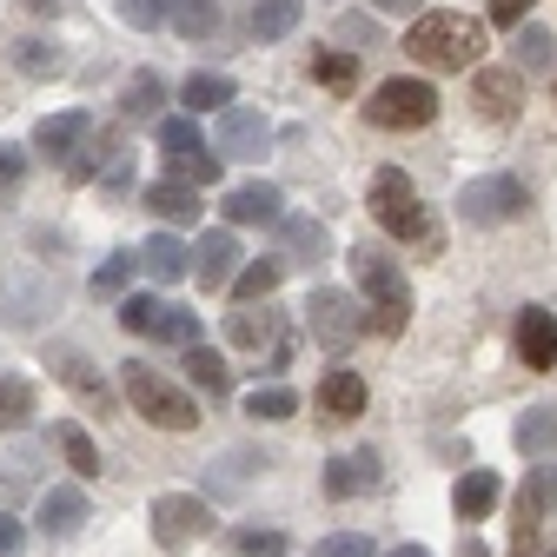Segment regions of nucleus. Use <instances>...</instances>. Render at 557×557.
<instances>
[{"label":"nucleus","mask_w":557,"mask_h":557,"mask_svg":"<svg viewBox=\"0 0 557 557\" xmlns=\"http://www.w3.org/2000/svg\"><path fill=\"white\" fill-rule=\"evenodd\" d=\"M133 265H139V252H107V259L94 265V278H87L94 299H120V293H126V278H133Z\"/></svg>","instance_id":"39"},{"label":"nucleus","mask_w":557,"mask_h":557,"mask_svg":"<svg viewBox=\"0 0 557 557\" xmlns=\"http://www.w3.org/2000/svg\"><path fill=\"white\" fill-rule=\"evenodd\" d=\"M518 359L531 372H557V319L544 306H524L518 312Z\"/></svg>","instance_id":"14"},{"label":"nucleus","mask_w":557,"mask_h":557,"mask_svg":"<svg viewBox=\"0 0 557 557\" xmlns=\"http://www.w3.org/2000/svg\"><path fill=\"white\" fill-rule=\"evenodd\" d=\"M306 325H312V338L325 345V352L338 359V352H352V338L366 332V306L352 293H338V286H319L306 299Z\"/></svg>","instance_id":"6"},{"label":"nucleus","mask_w":557,"mask_h":557,"mask_svg":"<svg viewBox=\"0 0 557 557\" xmlns=\"http://www.w3.org/2000/svg\"><path fill=\"white\" fill-rule=\"evenodd\" d=\"M471 100H478L484 120H511L524 107V74L518 66H484V74L471 81Z\"/></svg>","instance_id":"13"},{"label":"nucleus","mask_w":557,"mask_h":557,"mask_svg":"<svg viewBox=\"0 0 557 557\" xmlns=\"http://www.w3.org/2000/svg\"><path fill=\"white\" fill-rule=\"evenodd\" d=\"M524 206H531V193H524L518 173H484V180H471V186L458 193V213H465L471 226H511Z\"/></svg>","instance_id":"7"},{"label":"nucleus","mask_w":557,"mask_h":557,"mask_svg":"<svg viewBox=\"0 0 557 557\" xmlns=\"http://www.w3.org/2000/svg\"><path fill=\"white\" fill-rule=\"evenodd\" d=\"M21 8H27V14H60L66 0H21Z\"/></svg>","instance_id":"50"},{"label":"nucleus","mask_w":557,"mask_h":557,"mask_svg":"<svg viewBox=\"0 0 557 557\" xmlns=\"http://www.w3.org/2000/svg\"><path fill=\"white\" fill-rule=\"evenodd\" d=\"M550 94H557V81H550Z\"/></svg>","instance_id":"53"},{"label":"nucleus","mask_w":557,"mask_h":557,"mask_svg":"<svg viewBox=\"0 0 557 557\" xmlns=\"http://www.w3.org/2000/svg\"><path fill=\"white\" fill-rule=\"evenodd\" d=\"M492 505H498V471H465V478L451 484V511H458L465 524H478Z\"/></svg>","instance_id":"22"},{"label":"nucleus","mask_w":557,"mask_h":557,"mask_svg":"<svg viewBox=\"0 0 557 557\" xmlns=\"http://www.w3.org/2000/svg\"><path fill=\"white\" fill-rule=\"evenodd\" d=\"M180 100H186V113H233V81L226 74H193L180 87Z\"/></svg>","instance_id":"31"},{"label":"nucleus","mask_w":557,"mask_h":557,"mask_svg":"<svg viewBox=\"0 0 557 557\" xmlns=\"http://www.w3.org/2000/svg\"><path fill=\"white\" fill-rule=\"evenodd\" d=\"M511 438H518V451H524V458H550V451H557V405H537V411H524Z\"/></svg>","instance_id":"27"},{"label":"nucleus","mask_w":557,"mask_h":557,"mask_svg":"<svg viewBox=\"0 0 557 557\" xmlns=\"http://www.w3.org/2000/svg\"><path fill=\"white\" fill-rule=\"evenodd\" d=\"M40 531L47 537H74L94 511H87V492H81V484H53V492H40Z\"/></svg>","instance_id":"15"},{"label":"nucleus","mask_w":557,"mask_h":557,"mask_svg":"<svg viewBox=\"0 0 557 557\" xmlns=\"http://www.w3.org/2000/svg\"><path fill=\"white\" fill-rule=\"evenodd\" d=\"M173 27L186 40H213L220 34V0H173Z\"/></svg>","instance_id":"36"},{"label":"nucleus","mask_w":557,"mask_h":557,"mask_svg":"<svg viewBox=\"0 0 557 557\" xmlns=\"http://www.w3.org/2000/svg\"><path fill=\"white\" fill-rule=\"evenodd\" d=\"M458 557H492V544H478V537H465V544H458Z\"/></svg>","instance_id":"51"},{"label":"nucleus","mask_w":557,"mask_h":557,"mask_svg":"<svg viewBox=\"0 0 557 557\" xmlns=\"http://www.w3.org/2000/svg\"><path fill=\"white\" fill-rule=\"evenodd\" d=\"M233 550H239V557H286V531L239 524V531H233Z\"/></svg>","instance_id":"41"},{"label":"nucleus","mask_w":557,"mask_h":557,"mask_svg":"<svg viewBox=\"0 0 557 557\" xmlns=\"http://www.w3.org/2000/svg\"><path fill=\"white\" fill-rule=\"evenodd\" d=\"M160 107H166V81L153 74V66H139V74L126 81V94H120V113L126 120H153Z\"/></svg>","instance_id":"28"},{"label":"nucleus","mask_w":557,"mask_h":557,"mask_svg":"<svg viewBox=\"0 0 557 557\" xmlns=\"http://www.w3.org/2000/svg\"><path fill=\"white\" fill-rule=\"evenodd\" d=\"M120 392H126V405L147 418V425H160V432H193L199 425V405H193V392H180L166 372H153V366H120Z\"/></svg>","instance_id":"4"},{"label":"nucleus","mask_w":557,"mask_h":557,"mask_svg":"<svg viewBox=\"0 0 557 557\" xmlns=\"http://www.w3.org/2000/svg\"><path fill=\"white\" fill-rule=\"evenodd\" d=\"M34 411H40V392L27 379H14V372H0V432L34 425Z\"/></svg>","instance_id":"25"},{"label":"nucleus","mask_w":557,"mask_h":557,"mask_svg":"<svg viewBox=\"0 0 557 557\" xmlns=\"http://www.w3.org/2000/svg\"><path fill=\"white\" fill-rule=\"evenodd\" d=\"M14 550H21V524L0 511V557H14Z\"/></svg>","instance_id":"48"},{"label":"nucleus","mask_w":557,"mask_h":557,"mask_svg":"<svg viewBox=\"0 0 557 557\" xmlns=\"http://www.w3.org/2000/svg\"><path fill=\"white\" fill-rule=\"evenodd\" d=\"M147 206H153L166 226H193V220H199V186H186V180H153V186H147Z\"/></svg>","instance_id":"21"},{"label":"nucleus","mask_w":557,"mask_h":557,"mask_svg":"<svg viewBox=\"0 0 557 557\" xmlns=\"http://www.w3.org/2000/svg\"><path fill=\"white\" fill-rule=\"evenodd\" d=\"M160 153H166L173 180H186V186H213L220 180V153L199 147V126L193 120H160Z\"/></svg>","instance_id":"10"},{"label":"nucleus","mask_w":557,"mask_h":557,"mask_svg":"<svg viewBox=\"0 0 557 557\" xmlns=\"http://www.w3.org/2000/svg\"><path fill=\"white\" fill-rule=\"evenodd\" d=\"M74 180H94V173H107V180H126V139L120 133H100V139H87L81 147V160L66 166Z\"/></svg>","instance_id":"20"},{"label":"nucleus","mask_w":557,"mask_h":557,"mask_svg":"<svg viewBox=\"0 0 557 557\" xmlns=\"http://www.w3.org/2000/svg\"><path fill=\"white\" fill-rule=\"evenodd\" d=\"M60 379H66V385H74V398H81L87 411H107V405H113V392H107V379H100V372H94L87 359H60Z\"/></svg>","instance_id":"33"},{"label":"nucleus","mask_w":557,"mask_h":557,"mask_svg":"<svg viewBox=\"0 0 557 557\" xmlns=\"http://www.w3.org/2000/svg\"><path fill=\"white\" fill-rule=\"evenodd\" d=\"M180 366H186V379H193L206 398H226V392H233V366L213 352V345H193V352H186Z\"/></svg>","instance_id":"24"},{"label":"nucleus","mask_w":557,"mask_h":557,"mask_svg":"<svg viewBox=\"0 0 557 557\" xmlns=\"http://www.w3.org/2000/svg\"><path fill=\"white\" fill-rule=\"evenodd\" d=\"M60 451H66V465H74L81 478H100V451H94V438H87L81 425H66V432H60Z\"/></svg>","instance_id":"42"},{"label":"nucleus","mask_w":557,"mask_h":557,"mask_svg":"<svg viewBox=\"0 0 557 557\" xmlns=\"http://www.w3.org/2000/svg\"><path fill=\"white\" fill-rule=\"evenodd\" d=\"M392 557H432V550H425V544H398Z\"/></svg>","instance_id":"52"},{"label":"nucleus","mask_w":557,"mask_h":557,"mask_svg":"<svg viewBox=\"0 0 557 557\" xmlns=\"http://www.w3.org/2000/svg\"><path fill=\"white\" fill-rule=\"evenodd\" d=\"M120 21L139 27V34H153L160 21H173V0H120Z\"/></svg>","instance_id":"43"},{"label":"nucleus","mask_w":557,"mask_h":557,"mask_svg":"<svg viewBox=\"0 0 557 557\" xmlns=\"http://www.w3.org/2000/svg\"><path fill=\"white\" fill-rule=\"evenodd\" d=\"M405 53L425 66V74H471V66L484 60V21L471 14H418L405 27Z\"/></svg>","instance_id":"1"},{"label":"nucleus","mask_w":557,"mask_h":557,"mask_svg":"<svg viewBox=\"0 0 557 557\" xmlns=\"http://www.w3.org/2000/svg\"><path fill=\"white\" fill-rule=\"evenodd\" d=\"M278 239H286V259H299V265H319L325 246H332L319 220H286V226H278Z\"/></svg>","instance_id":"32"},{"label":"nucleus","mask_w":557,"mask_h":557,"mask_svg":"<svg viewBox=\"0 0 557 557\" xmlns=\"http://www.w3.org/2000/svg\"><path fill=\"white\" fill-rule=\"evenodd\" d=\"M524 14H531V0H492V27H524Z\"/></svg>","instance_id":"46"},{"label":"nucleus","mask_w":557,"mask_h":557,"mask_svg":"<svg viewBox=\"0 0 557 557\" xmlns=\"http://www.w3.org/2000/svg\"><path fill=\"white\" fill-rule=\"evenodd\" d=\"M27 173V147H0V186H21Z\"/></svg>","instance_id":"47"},{"label":"nucleus","mask_w":557,"mask_h":557,"mask_svg":"<svg viewBox=\"0 0 557 557\" xmlns=\"http://www.w3.org/2000/svg\"><path fill=\"white\" fill-rule=\"evenodd\" d=\"M557 60V40H550V27H518L511 34V66H518V74H544V66Z\"/></svg>","instance_id":"29"},{"label":"nucleus","mask_w":557,"mask_h":557,"mask_svg":"<svg viewBox=\"0 0 557 557\" xmlns=\"http://www.w3.org/2000/svg\"><path fill=\"white\" fill-rule=\"evenodd\" d=\"M226 220L233 226H286V193L265 186V180H246L226 193Z\"/></svg>","instance_id":"11"},{"label":"nucleus","mask_w":557,"mask_h":557,"mask_svg":"<svg viewBox=\"0 0 557 557\" xmlns=\"http://www.w3.org/2000/svg\"><path fill=\"white\" fill-rule=\"evenodd\" d=\"M306 21V0H252V40H286Z\"/></svg>","instance_id":"23"},{"label":"nucleus","mask_w":557,"mask_h":557,"mask_svg":"<svg viewBox=\"0 0 557 557\" xmlns=\"http://www.w3.org/2000/svg\"><path fill=\"white\" fill-rule=\"evenodd\" d=\"M319 405H325L332 418H359V411H366V379H359V372H325V379H319Z\"/></svg>","instance_id":"26"},{"label":"nucleus","mask_w":557,"mask_h":557,"mask_svg":"<svg viewBox=\"0 0 557 557\" xmlns=\"http://www.w3.org/2000/svg\"><path fill=\"white\" fill-rule=\"evenodd\" d=\"M278 272H286V265H278V259H252L239 278H233V293H239V306H265L272 299V286H278Z\"/></svg>","instance_id":"38"},{"label":"nucleus","mask_w":557,"mask_h":557,"mask_svg":"<svg viewBox=\"0 0 557 557\" xmlns=\"http://www.w3.org/2000/svg\"><path fill=\"white\" fill-rule=\"evenodd\" d=\"M265 147H272V120L265 113H252V107L220 113V153L226 160H259Z\"/></svg>","instance_id":"12"},{"label":"nucleus","mask_w":557,"mask_h":557,"mask_svg":"<svg viewBox=\"0 0 557 557\" xmlns=\"http://www.w3.org/2000/svg\"><path fill=\"white\" fill-rule=\"evenodd\" d=\"M272 332H278V312H252V306H239L233 319H226V345H239V352H259V345H272Z\"/></svg>","instance_id":"30"},{"label":"nucleus","mask_w":557,"mask_h":557,"mask_svg":"<svg viewBox=\"0 0 557 557\" xmlns=\"http://www.w3.org/2000/svg\"><path fill=\"white\" fill-rule=\"evenodd\" d=\"M511 550H518V557H544V550H550V544H544V524H537L531 511H518V524H511Z\"/></svg>","instance_id":"44"},{"label":"nucleus","mask_w":557,"mask_h":557,"mask_svg":"<svg viewBox=\"0 0 557 557\" xmlns=\"http://www.w3.org/2000/svg\"><path fill=\"white\" fill-rule=\"evenodd\" d=\"M233 272H239V239H233V233H206V239L193 246V278H199L206 293L226 286Z\"/></svg>","instance_id":"17"},{"label":"nucleus","mask_w":557,"mask_h":557,"mask_svg":"<svg viewBox=\"0 0 557 557\" xmlns=\"http://www.w3.org/2000/svg\"><path fill=\"white\" fill-rule=\"evenodd\" d=\"M139 265L153 272V286H180V278L193 272V252H186L173 233H153L147 246H139Z\"/></svg>","instance_id":"19"},{"label":"nucleus","mask_w":557,"mask_h":557,"mask_svg":"<svg viewBox=\"0 0 557 557\" xmlns=\"http://www.w3.org/2000/svg\"><path fill=\"white\" fill-rule=\"evenodd\" d=\"M366 120L385 126V133H418L438 120V87L418 81V74H398V81H379L372 100H366Z\"/></svg>","instance_id":"5"},{"label":"nucleus","mask_w":557,"mask_h":557,"mask_svg":"<svg viewBox=\"0 0 557 557\" xmlns=\"http://www.w3.org/2000/svg\"><path fill=\"white\" fill-rule=\"evenodd\" d=\"M87 139H94V113H53V120H40L34 126V147L47 153V160H66V153H81L87 147Z\"/></svg>","instance_id":"16"},{"label":"nucleus","mask_w":557,"mask_h":557,"mask_svg":"<svg viewBox=\"0 0 557 557\" xmlns=\"http://www.w3.org/2000/svg\"><path fill=\"white\" fill-rule=\"evenodd\" d=\"M312 557H372V537H359V531H338V537H325Z\"/></svg>","instance_id":"45"},{"label":"nucleus","mask_w":557,"mask_h":557,"mask_svg":"<svg viewBox=\"0 0 557 557\" xmlns=\"http://www.w3.org/2000/svg\"><path fill=\"white\" fill-rule=\"evenodd\" d=\"M312 74H319L332 94H352V87H359V53H352V47H325V53L312 60Z\"/></svg>","instance_id":"34"},{"label":"nucleus","mask_w":557,"mask_h":557,"mask_svg":"<svg viewBox=\"0 0 557 557\" xmlns=\"http://www.w3.org/2000/svg\"><path fill=\"white\" fill-rule=\"evenodd\" d=\"M372 220L398 239V246H418V252H438L445 246V233H438V220L425 213V199H418V186L398 173V166H379L372 173Z\"/></svg>","instance_id":"2"},{"label":"nucleus","mask_w":557,"mask_h":557,"mask_svg":"<svg viewBox=\"0 0 557 557\" xmlns=\"http://www.w3.org/2000/svg\"><path fill=\"white\" fill-rule=\"evenodd\" d=\"M372 8H385V14H411V21H418V0H372Z\"/></svg>","instance_id":"49"},{"label":"nucleus","mask_w":557,"mask_h":557,"mask_svg":"<svg viewBox=\"0 0 557 557\" xmlns=\"http://www.w3.org/2000/svg\"><path fill=\"white\" fill-rule=\"evenodd\" d=\"M372 484H379V458L372 451H345V458L325 465V492L332 498H359V492H372Z\"/></svg>","instance_id":"18"},{"label":"nucleus","mask_w":557,"mask_h":557,"mask_svg":"<svg viewBox=\"0 0 557 557\" xmlns=\"http://www.w3.org/2000/svg\"><path fill=\"white\" fill-rule=\"evenodd\" d=\"M120 325L133 338H166V345H180V352L199 345V312H180V306H160V299H126Z\"/></svg>","instance_id":"9"},{"label":"nucleus","mask_w":557,"mask_h":557,"mask_svg":"<svg viewBox=\"0 0 557 557\" xmlns=\"http://www.w3.org/2000/svg\"><path fill=\"white\" fill-rule=\"evenodd\" d=\"M14 60H21L27 81H53V74H60V47H53V40H21Z\"/></svg>","instance_id":"40"},{"label":"nucleus","mask_w":557,"mask_h":557,"mask_svg":"<svg viewBox=\"0 0 557 557\" xmlns=\"http://www.w3.org/2000/svg\"><path fill=\"white\" fill-rule=\"evenodd\" d=\"M299 411V392L286 385H252L246 392V418H259V425H278V418H293Z\"/></svg>","instance_id":"35"},{"label":"nucleus","mask_w":557,"mask_h":557,"mask_svg":"<svg viewBox=\"0 0 557 557\" xmlns=\"http://www.w3.org/2000/svg\"><path fill=\"white\" fill-rule=\"evenodd\" d=\"M147 524H153L160 550H186V544H199L206 531H213V505L193 498V492H160L153 511H147Z\"/></svg>","instance_id":"8"},{"label":"nucleus","mask_w":557,"mask_h":557,"mask_svg":"<svg viewBox=\"0 0 557 557\" xmlns=\"http://www.w3.org/2000/svg\"><path fill=\"white\" fill-rule=\"evenodd\" d=\"M352 278H359V306H366L372 332L398 338V332H405V319H411V286H405L398 259H392V252H379V246H352Z\"/></svg>","instance_id":"3"},{"label":"nucleus","mask_w":557,"mask_h":557,"mask_svg":"<svg viewBox=\"0 0 557 557\" xmlns=\"http://www.w3.org/2000/svg\"><path fill=\"white\" fill-rule=\"evenodd\" d=\"M518 511H531V518H557V465H537V471L524 478Z\"/></svg>","instance_id":"37"}]
</instances>
